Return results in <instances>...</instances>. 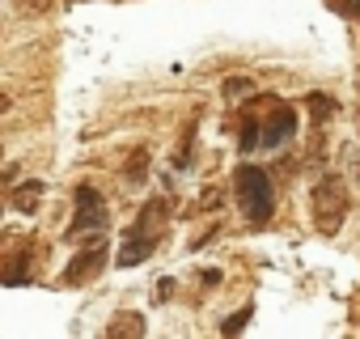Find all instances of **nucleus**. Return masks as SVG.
<instances>
[{"mask_svg":"<svg viewBox=\"0 0 360 339\" xmlns=\"http://www.w3.org/2000/svg\"><path fill=\"white\" fill-rule=\"evenodd\" d=\"M233 191H238V204L246 208V221L250 225H267L271 212H276V191H271V174L259 165H238L233 174Z\"/></svg>","mask_w":360,"mask_h":339,"instance_id":"f257e3e1","label":"nucleus"},{"mask_svg":"<svg viewBox=\"0 0 360 339\" xmlns=\"http://www.w3.org/2000/svg\"><path fill=\"white\" fill-rule=\"evenodd\" d=\"M343 217H347V187L339 174H322L314 187V225L330 238V234H339Z\"/></svg>","mask_w":360,"mask_h":339,"instance_id":"f03ea898","label":"nucleus"},{"mask_svg":"<svg viewBox=\"0 0 360 339\" xmlns=\"http://www.w3.org/2000/svg\"><path fill=\"white\" fill-rule=\"evenodd\" d=\"M106 225V208H102V196H98V187H89V183H81L77 187V217H72V225H68V234H81V229H102Z\"/></svg>","mask_w":360,"mask_h":339,"instance_id":"7ed1b4c3","label":"nucleus"},{"mask_svg":"<svg viewBox=\"0 0 360 339\" xmlns=\"http://www.w3.org/2000/svg\"><path fill=\"white\" fill-rule=\"evenodd\" d=\"M102 263H106V242L102 238H89V246L68 263V271H64V280L68 284H81V280H94L98 271H102Z\"/></svg>","mask_w":360,"mask_h":339,"instance_id":"20e7f679","label":"nucleus"},{"mask_svg":"<svg viewBox=\"0 0 360 339\" xmlns=\"http://www.w3.org/2000/svg\"><path fill=\"white\" fill-rule=\"evenodd\" d=\"M292 132H297L292 106H276L271 119H267V127H263V144H267V148H280L284 140H292Z\"/></svg>","mask_w":360,"mask_h":339,"instance_id":"39448f33","label":"nucleus"},{"mask_svg":"<svg viewBox=\"0 0 360 339\" xmlns=\"http://www.w3.org/2000/svg\"><path fill=\"white\" fill-rule=\"evenodd\" d=\"M153 246H157V242H153L148 234H136V229H131V238L119 246V267H136V263H144V259L153 255Z\"/></svg>","mask_w":360,"mask_h":339,"instance_id":"423d86ee","label":"nucleus"},{"mask_svg":"<svg viewBox=\"0 0 360 339\" xmlns=\"http://www.w3.org/2000/svg\"><path fill=\"white\" fill-rule=\"evenodd\" d=\"M43 196H47V183H43V179H26V183H18V191H13V208H18V212H39Z\"/></svg>","mask_w":360,"mask_h":339,"instance_id":"0eeeda50","label":"nucleus"},{"mask_svg":"<svg viewBox=\"0 0 360 339\" xmlns=\"http://www.w3.org/2000/svg\"><path fill=\"white\" fill-rule=\"evenodd\" d=\"M169 221V204L157 196V200H148L144 208H140V221H136V234H148V229H161Z\"/></svg>","mask_w":360,"mask_h":339,"instance_id":"6e6552de","label":"nucleus"},{"mask_svg":"<svg viewBox=\"0 0 360 339\" xmlns=\"http://www.w3.org/2000/svg\"><path fill=\"white\" fill-rule=\"evenodd\" d=\"M123 179H127V187H140V183L148 179V148H144V144L131 148V157H127V165H123Z\"/></svg>","mask_w":360,"mask_h":339,"instance_id":"1a4fd4ad","label":"nucleus"},{"mask_svg":"<svg viewBox=\"0 0 360 339\" xmlns=\"http://www.w3.org/2000/svg\"><path fill=\"white\" fill-rule=\"evenodd\" d=\"M305 106H309L314 123H326V119L335 115V98H330V94H309V98H305Z\"/></svg>","mask_w":360,"mask_h":339,"instance_id":"9d476101","label":"nucleus"},{"mask_svg":"<svg viewBox=\"0 0 360 339\" xmlns=\"http://www.w3.org/2000/svg\"><path fill=\"white\" fill-rule=\"evenodd\" d=\"M106 331H110V335H140V331H144V318H140V314H127V318H115Z\"/></svg>","mask_w":360,"mask_h":339,"instance_id":"9b49d317","label":"nucleus"},{"mask_svg":"<svg viewBox=\"0 0 360 339\" xmlns=\"http://www.w3.org/2000/svg\"><path fill=\"white\" fill-rule=\"evenodd\" d=\"M250 318H255V305H242V309H238L233 318H225V322H221V331H225V335H238V331H242V326H246Z\"/></svg>","mask_w":360,"mask_h":339,"instance_id":"f8f14e48","label":"nucleus"},{"mask_svg":"<svg viewBox=\"0 0 360 339\" xmlns=\"http://www.w3.org/2000/svg\"><path fill=\"white\" fill-rule=\"evenodd\" d=\"M238 144H242V153H250L255 144H263V132H259V123H250V119H246V123H242V140H238Z\"/></svg>","mask_w":360,"mask_h":339,"instance_id":"ddd939ff","label":"nucleus"},{"mask_svg":"<svg viewBox=\"0 0 360 339\" xmlns=\"http://www.w3.org/2000/svg\"><path fill=\"white\" fill-rule=\"evenodd\" d=\"M250 89H255L250 77H229V81H225V98H242V94H250Z\"/></svg>","mask_w":360,"mask_h":339,"instance_id":"4468645a","label":"nucleus"},{"mask_svg":"<svg viewBox=\"0 0 360 339\" xmlns=\"http://www.w3.org/2000/svg\"><path fill=\"white\" fill-rule=\"evenodd\" d=\"M26 9H30V13H47V9H51V0H26Z\"/></svg>","mask_w":360,"mask_h":339,"instance_id":"2eb2a0df","label":"nucleus"},{"mask_svg":"<svg viewBox=\"0 0 360 339\" xmlns=\"http://www.w3.org/2000/svg\"><path fill=\"white\" fill-rule=\"evenodd\" d=\"M339 9L352 13V18H360V0H339Z\"/></svg>","mask_w":360,"mask_h":339,"instance_id":"dca6fc26","label":"nucleus"},{"mask_svg":"<svg viewBox=\"0 0 360 339\" xmlns=\"http://www.w3.org/2000/svg\"><path fill=\"white\" fill-rule=\"evenodd\" d=\"M217 280H221V271H217V267H208V271H204V288H212Z\"/></svg>","mask_w":360,"mask_h":339,"instance_id":"f3484780","label":"nucleus"},{"mask_svg":"<svg viewBox=\"0 0 360 339\" xmlns=\"http://www.w3.org/2000/svg\"><path fill=\"white\" fill-rule=\"evenodd\" d=\"M9 106H13V98H9V94H0V115H9Z\"/></svg>","mask_w":360,"mask_h":339,"instance_id":"a211bd4d","label":"nucleus"},{"mask_svg":"<svg viewBox=\"0 0 360 339\" xmlns=\"http://www.w3.org/2000/svg\"><path fill=\"white\" fill-rule=\"evenodd\" d=\"M356 179H360V157H356Z\"/></svg>","mask_w":360,"mask_h":339,"instance_id":"6ab92c4d","label":"nucleus"},{"mask_svg":"<svg viewBox=\"0 0 360 339\" xmlns=\"http://www.w3.org/2000/svg\"><path fill=\"white\" fill-rule=\"evenodd\" d=\"M356 123H360V110H356Z\"/></svg>","mask_w":360,"mask_h":339,"instance_id":"aec40b11","label":"nucleus"},{"mask_svg":"<svg viewBox=\"0 0 360 339\" xmlns=\"http://www.w3.org/2000/svg\"><path fill=\"white\" fill-rule=\"evenodd\" d=\"M356 85H360V72H356Z\"/></svg>","mask_w":360,"mask_h":339,"instance_id":"412c9836","label":"nucleus"}]
</instances>
